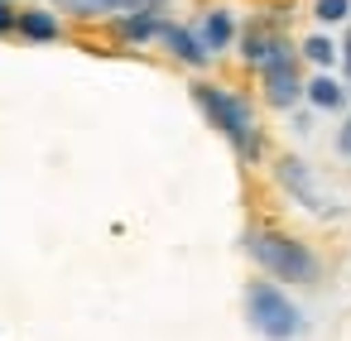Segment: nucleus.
Instances as JSON below:
<instances>
[{"label": "nucleus", "mask_w": 351, "mask_h": 341, "mask_svg": "<svg viewBox=\"0 0 351 341\" xmlns=\"http://www.w3.org/2000/svg\"><path fill=\"white\" fill-rule=\"evenodd\" d=\"M245 250L255 255V264L274 279H289V283H313L317 279V255L303 245V240H289L279 231H255L245 240Z\"/></svg>", "instance_id": "1"}, {"label": "nucleus", "mask_w": 351, "mask_h": 341, "mask_svg": "<svg viewBox=\"0 0 351 341\" xmlns=\"http://www.w3.org/2000/svg\"><path fill=\"white\" fill-rule=\"evenodd\" d=\"M193 101L207 111V121L245 154V159H255V149H260V140H255V121H250V106L241 101V97H231V92H221V87H207V82H197L193 87Z\"/></svg>", "instance_id": "2"}, {"label": "nucleus", "mask_w": 351, "mask_h": 341, "mask_svg": "<svg viewBox=\"0 0 351 341\" xmlns=\"http://www.w3.org/2000/svg\"><path fill=\"white\" fill-rule=\"evenodd\" d=\"M245 317H250V327H255L260 336H269V341H293V336L303 331V312H298L274 283H265V279H255V283L245 288Z\"/></svg>", "instance_id": "3"}, {"label": "nucleus", "mask_w": 351, "mask_h": 341, "mask_svg": "<svg viewBox=\"0 0 351 341\" xmlns=\"http://www.w3.org/2000/svg\"><path fill=\"white\" fill-rule=\"evenodd\" d=\"M260 68H265V97H269L274 106H293V101L303 97V82H298V68H293L289 44H279Z\"/></svg>", "instance_id": "4"}, {"label": "nucleus", "mask_w": 351, "mask_h": 341, "mask_svg": "<svg viewBox=\"0 0 351 341\" xmlns=\"http://www.w3.org/2000/svg\"><path fill=\"white\" fill-rule=\"evenodd\" d=\"M159 39H164L183 63H193V68H197V63H207V49H202V39H197V34H188V29H178V25H164V29H159Z\"/></svg>", "instance_id": "5"}, {"label": "nucleus", "mask_w": 351, "mask_h": 341, "mask_svg": "<svg viewBox=\"0 0 351 341\" xmlns=\"http://www.w3.org/2000/svg\"><path fill=\"white\" fill-rule=\"evenodd\" d=\"M303 92H308V101H313L317 111H337V106L346 101V87H341V82H332L327 73H322V77H313Z\"/></svg>", "instance_id": "6"}, {"label": "nucleus", "mask_w": 351, "mask_h": 341, "mask_svg": "<svg viewBox=\"0 0 351 341\" xmlns=\"http://www.w3.org/2000/svg\"><path fill=\"white\" fill-rule=\"evenodd\" d=\"M279 178H284V183H289V188H293V192H298L308 207H322V197H317V188H313V178L303 173V164H298V159H284Z\"/></svg>", "instance_id": "7"}, {"label": "nucleus", "mask_w": 351, "mask_h": 341, "mask_svg": "<svg viewBox=\"0 0 351 341\" xmlns=\"http://www.w3.org/2000/svg\"><path fill=\"white\" fill-rule=\"evenodd\" d=\"M226 44H231V15H226V10H212V15L202 20V49L217 53V49H226Z\"/></svg>", "instance_id": "8"}, {"label": "nucleus", "mask_w": 351, "mask_h": 341, "mask_svg": "<svg viewBox=\"0 0 351 341\" xmlns=\"http://www.w3.org/2000/svg\"><path fill=\"white\" fill-rule=\"evenodd\" d=\"M20 29H25L29 39H58V20L44 15V10H25V15H20Z\"/></svg>", "instance_id": "9"}, {"label": "nucleus", "mask_w": 351, "mask_h": 341, "mask_svg": "<svg viewBox=\"0 0 351 341\" xmlns=\"http://www.w3.org/2000/svg\"><path fill=\"white\" fill-rule=\"evenodd\" d=\"M121 34H125V39H135V44H140V39H149V34H159V15H145V10H135V15L121 25Z\"/></svg>", "instance_id": "10"}, {"label": "nucleus", "mask_w": 351, "mask_h": 341, "mask_svg": "<svg viewBox=\"0 0 351 341\" xmlns=\"http://www.w3.org/2000/svg\"><path fill=\"white\" fill-rule=\"evenodd\" d=\"M303 53H308L313 63H332V58H337V44H332V39H322V34H313V39L303 44Z\"/></svg>", "instance_id": "11"}, {"label": "nucleus", "mask_w": 351, "mask_h": 341, "mask_svg": "<svg viewBox=\"0 0 351 341\" xmlns=\"http://www.w3.org/2000/svg\"><path fill=\"white\" fill-rule=\"evenodd\" d=\"M317 20H327V25L346 20V0H317Z\"/></svg>", "instance_id": "12"}, {"label": "nucleus", "mask_w": 351, "mask_h": 341, "mask_svg": "<svg viewBox=\"0 0 351 341\" xmlns=\"http://www.w3.org/2000/svg\"><path fill=\"white\" fill-rule=\"evenodd\" d=\"M73 10H116V5H130V0H68Z\"/></svg>", "instance_id": "13"}, {"label": "nucleus", "mask_w": 351, "mask_h": 341, "mask_svg": "<svg viewBox=\"0 0 351 341\" xmlns=\"http://www.w3.org/2000/svg\"><path fill=\"white\" fill-rule=\"evenodd\" d=\"M10 25H15V10L5 5V0H0V29H10Z\"/></svg>", "instance_id": "14"}, {"label": "nucleus", "mask_w": 351, "mask_h": 341, "mask_svg": "<svg viewBox=\"0 0 351 341\" xmlns=\"http://www.w3.org/2000/svg\"><path fill=\"white\" fill-rule=\"evenodd\" d=\"M341 154H351V121H346V130H341Z\"/></svg>", "instance_id": "15"}, {"label": "nucleus", "mask_w": 351, "mask_h": 341, "mask_svg": "<svg viewBox=\"0 0 351 341\" xmlns=\"http://www.w3.org/2000/svg\"><path fill=\"white\" fill-rule=\"evenodd\" d=\"M346 82H351V39H346Z\"/></svg>", "instance_id": "16"}]
</instances>
